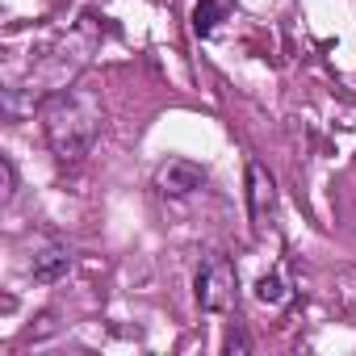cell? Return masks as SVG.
Here are the masks:
<instances>
[{
	"label": "cell",
	"mask_w": 356,
	"mask_h": 356,
	"mask_svg": "<svg viewBox=\"0 0 356 356\" xmlns=\"http://www.w3.org/2000/svg\"><path fill=\"white\" fill-rule=\"evenodd\" d=\"M42 130L59 163H80L101 134V101L88 88H63L42 101Z\"/></svg>",
	"instance_id": "6da1fadb"
},
{
	"label": "cell",
	"mask_w": 356,
	"mask_h": 356,
	"mask_svg": "<svg viewBox=\"0 0 356 356\" xmlns=\"http://www.w3.org/2000/svg\"><path fill=\"white\" fill-rule=\"evenodd\" d=\"M197 306L210 310V314H227L235 306V289H239V273L227 256H210L202 268H197Z\"/></svg>",
	"instance_id": "7a4b0ae2"
},
{
	"label": "cell",
	"mask_w": 356,
	"mask_h": 356,
	"mask_svg": "<svg viewBox=\"0 0 356 356\" xmlns=\"http://www.w3.org/2000/svg\"><path fill=\"white\" fill-rule=\"evenodd\" d=\"M155 185L168 197H189V193H197L206 185V168L202 163H189V159H168L155 172Z\"/></svg>",
	"instance_id": "3957f363"
},
{
	"label": "cell",
	"mask_w": 356,
	"mask_h": 356,
	"mask_svg": "<svg viewBox=\"0 0 356 356\" xmlns=\"http://www.w3.org/2000/svg\"><path fill=\"white\" fill-rule=\"evenodd\" d=\"M248 210H252V227L264 231L273 210H277V189H273V176L264 172V163H248Z\"/></svg>",
	"instance_id": "277c9868"
},
{
	"label": "cell",
	"mask_w": 356,
	"mask_h": 356,
	"mask_svg": "<svg viewBox=\"0 0 356 356\" xmlns=\"http://www.w3.org/2000/svg\"><path fill=\"white\" fill-rule=\"evenodd\" d=\"M72 268V252L67 248H47L34 256V281H59Z\"/></svg>",
	"instance_id": "5b68a950"
},
{
	"label": "cell",
	"mask_w": 356,
	"mask_h": 356,
	"mask_svg": "<svg viewBox=\"0 0 356 356\" xmlns=\"http://www.w3.org/2000/svg\"><path fill=\"white\" fill-rule=\"evenodd\" d=\"M222 22H227V0H197V9H193V30H197V38H210Z\"/></svg>",
	"instance_id": "8992f818"
},
{
	"label": "cell",
	"mask_w": 356,
	"mask_h": 356,
	"mask_svg": "<svg viewBox=\"0 0 356 356\" xmlns=\"http://www.w3.org/2000/svg\"><path fill=\"white\" fill-rule=\"evenodd\" d=\"M289 298V289H285V281L277 277V273H264L260 281H256V302L260 306H281Z\"/></svg>",
	"instance_id": "52a82bcc"
},
{
	"label": "cell",
	"mask_w": 356,
	"mask_h": 356,
	"mask_svg": "<svg viewBox=\"0 0 356 356\" xmlns=\"http://www.w3.org/2000/svg\"><path fill=\"white\" fill-rule=\"evenodd\" d=\"M0 176H5V202L17 193V172H13V163L9 159H0Z\"/></svg>",
	"instance_id": "ba28073f"
},
{
	"label": "cell",
	"mask_w": 356,
	"mask_h": 356,
	"mask_svg": "<svg viewBox=\"0 0 356 356\" xmlns=\"http://www.w3.org/2000/svg\"><path fill=\"white\" fill-rule=\"evenodd\" d=\"M227 352H248V339H243V331H231V335H227Z\"/></svg>",
	"instance_id": "9c48e42d"
}]
</instances>
